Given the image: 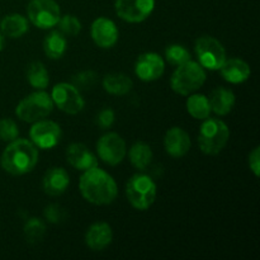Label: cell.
Listing matches in <instances>:
<instances>
[{"mask_svg": "<svg viewBox=\"0 0 260 260\" xmlns=\"http://www.w3.org/2000/svg\"><path fill=\"white\" fill-rule=\"evenodd\" d=\"M62 131L56 122L50 119H40L33 122L29 129V139L36 147L42 150H50L60 142Z\"/></svg>", "mask_w": 260, "mask_h": 260, "instance_id": "10", "label": "cell"}, {"mask_svg": "<svg viewBox=\"0 0 260 260\" xmlns=\"http://www.w3.org/2000/svg\"><path fill=\"white\" fill-rule=\"evenodd\" d=\"M0 28H2L3 35L7 37L19 38L28 32L29 24H28L27 18L15 13V14H9L3 18Z\"/></svg>", "mask_w": 260, "mask_h": 260, "instance_id": "21", "label": "cell"}, {"mask_svg": "<svg viewBox=\"0 0 260 260\" xmlns=\"http://www.w3.org/2000/svg\"><path fill=\"white\" fill-rule=\"evenodd\" d=\"M165 71V62L160 55L155 52H146L139 56L135 65V74L140 80L155 81L162 76Z\"/></svg>", "mask_w": 260, "mask_h": 260, "instance_id": "13", "label": "cell"}, {"mask_svg": "<svg viewBox=\"0 0 260 260\" xmlns=\"http://www.w3.org/2000/svg\"><path fill=\"white\" fill-rule=\"evenodd\" d=\"M114 8L124 22L141 23L151 15L155 0H114Z\"/></svg>", "mask_w": 260, "mask_h": 260, "instance_id": "12", "label": "cell"}, {"mask_svg": "<svg viewBox=\"0 0 260 260\" xmlns=\"http://www.w3.org/2000/svg\"><path fill=\"white\" fill-rule=\"evenodd\" d=\"M66 159L69 164L80 172L90 169V168L98 167L96 157L85 145L83 144H71L66 150Z\"/></svg>", "mask_w": 260, "mask_h": 260, "instance_id": "17", "label": "cell"}, {"mask_svg": "<svg viewBox=\"0 0 260 260\" xmlns=\"http://www.w3.org/2000/svg\"><path fill=\"white\" fill-rule=\"evenodd\" d=\"M114 118H116V116H114L113 109L104 108L99 112L98 117H96V122H98L101 128L106 129V128H109V127L113 124Z\"/></svg>", "mask_w": 260, "mask_h": 260, "instance_id": "33", "label": "cell"}, {"mask_svg": "<svg viewBox=\"0 0 260 260\" xmlns=\"http://www.w3.org/2000/svg\"><path fill=\"white\" fill-rule=\"evenodd\" d=\"M29 22L41 29H51L61 18L60 7L55 0H30L27 5Z\"/></svg>", "mask_w": 260, "mask_h": 260, "instance_id": "8", "label": "cell"}, {"mask_svg": "<svg viewBox=\"0 0 260 260\" xmlns=\"http://www.w3.org/2000/svg\"><path fill=\"white\" fill-rule=\"evenodd\" d=\"M90 35L98 47L111 48L118 41V28L113 20L101 17L91 23Z\"/></svg>", "mask_w": 260, "mask_h": 260, "instance_id": "14", "label": "cell"}, {"mask_svg": "<svg viewBox=\"0 0 260 260\" xmlns=\"http://www.w3.org/2000/svg\"><path fill=\"white\" fill-rule=\"evenodd\" d=\"M211 111L215 112L218 116H226L233 111L235 106V94L226 88H216L212 90L210 98Z\"/></svg>", "mask_w": 260, "mask_h": 260, "instance_id": "20", "label": "cell"}, {"mask_svg": "<svg viewBox=\"0 0 260 260\" xmlns=\"http://www.w3.org/2000/svg\"><path fill=\"white\" fill-rule=\"evenodd\" d=\"M221 75L228 83L241 84L250 78V66L241 58H226L220 68Z\"/></svg>", "mask_w": 260, "mask_h": 260, "instance_id": "19", "label": "cell"}, {"mask_svg": "<svg viewBox=\"0 0 260 260\" xmlns=\"http://www.w3.org/2000/svg\"><path fill=\"white\" fill-rule=\"evenodd\" d=\"M5 36L0 32V51L4 50V45H5Z\"/></svg>", "mask_w": 260, "mask_h": 260, "instance_id": "35", "label": "cell"}, {"mask_svg": "<svg viewBox=\"0 0 260 260\" xmlns=\"http://www.w3.org/2000/svg\"><path fill=\"white\" fill-rule=\"evenodd\" d=\"M164 147L170 156L183 157L190 149L189 135L180 127H173L165 134Z\"/></svg>", "mask_w": 260, "mask_h": 260, "instance_id": "15", "label": "cell"}, {"mask_svg": "<svg viewBox=\"0 0 260 260\" xmlns=\"http://www.w3.org/2000/svg\"><path fill=\"white\" fill-rule=\"evenodd\" d=\"M27 79L30 86L38 89V90H43L45 88H47L48 83H50L48 71L46 70L45 65L40 61L30 63L27 70Z\"/></svg>", "mask_w": 260, "mask_h": 260, "instance_id": "26", "label": "cell"}, {"mask_svg": "<svg viewBox=\"0 0 260 260\" xmlns=\"http://www.w3.org/2000/svg\"><path fill=\"white\" fill-rule=\"evenodd\" d=\"M57 24L60 27V32L65 36H76L81 30L80 20L71 14H66L61 17Z\"/></svg>", "mask_w": 260, "mask_h": 260, "instance_id": "29", "label": "cell"}, {"mask_svg": "<svg viewBox=\"0 0 260 260\" xmlns=\"http://www.w3.org/2000/svg\"><path fill=\"white\" fill-rule=\"evenodd\" d=\"M203 121L198 135L201 151L206 155L220 154L230 139L228 124L218 118H206Z\"/></svg>", "mask_w": 260, "mask_h": 260, "instance_id": "3", "label": "cell"}, {"mask_svg": "<svg viewBox=\"0 0 260 260\" xmlns=\"http://www.w3.org/2000/svg\"><path fill=\"white\" fill-rule=\"evenodd\" d=\"M96 80V75L93 71H83L73 78L74 85L78 89H89L94 85Z\"/></svg>", "mask_w": 260, "mask_h": 260, "instance_id": "32", "label": "cell"}, {"mask_svg": "<svg viewBox=\"0 0 260 260\" xmlns=\"http://www.w3.org/2000/svg\"><path fill=\"white\" fill-rule=\"evenodd\" d=\"M96 151L99 157L106 164L116 167L126 156V142L116 132H108L99 139L96 144Z\"/></svg>", "mask_w": 260, "mask_h": 260, "instance_id": "11", "label": "cell"}, {"mask_svg": "<svg viewBox=\"0 0 260 260\" xmlns=\"http://www.w3.org/2000/svg\"><path fill=\"white\" fill-rule=\"evenodd\" d=\"M165 58L173 66H179L190 60V53L184 46L170 45L165 50Z\"/></svg>", "mask_w": 260, "mask_h": 260, "instance_id": "27", "label": "cell"}, {"mask_svg": "<svg viewBox=\"0 0 260 260\" xmlns=\"http://www.w3.org/2000/svg\"><path fill=\"white\" fill-rule=\"evenodd\" d=\"M46 233V225L40 218L32 217L25 222L24 225V235L29 243H37L42 240L43 235Z\"/></svg>", "mask_w": 260, "mask_h": 260, "instance_id": "28", "label": "cell"}, {"mask_svg": "<svg viewBox=\"0 0 260 260\" xmlns=\"http://www.w3.org/2000/svg\"><path fill=\"white\" fill-rule=\"evenodd\" d=\"M70 184V177L62 168H51L43 175L42 188L46 194L51 197H57L66 192Z\"/></svg>", "mask_w": 260, "mask_h": 260, "instance_id": "16", "label": "cell"}, {"mask_svg": "<svg viewBox=\"0 0 260 260\" xmlns=\"http://www.w3.org/2000/svg\"><path fill=\"white\" fill-rule=\"evenodd\" d=\"M194 51L198 57V63L207 70H220L226 60V51L222 43L210 36L198 38L196 41Z\"/></svg>", "mask_w": 260, "mask_h": 260, "instance_id": "7", "label": "cell"}, {"mask_svg": "<svg viewBox=\"0 0 260 260\" xmlns=\"http://www.w3.org/2000/svg\"><path fill=\"white\" fill-rule=\"evenodd\" d=\"M45 218L51 223H60L66 218V212L61 206L50 205L45 208Z\"/></svg>", "mask_w": 260, "mask_h": 260, "instance_id": "31", "label": "cell"}, {"mask_svg": "<svg viewBox=\"0 0 260 260\" xmlns=\"http://www.w3.org/2000/svg\"><path fill=\"white\" fill-rule=\"evenodd\" d=\"M66 48H68V42H66L65 35H62L60 30L51 32L50 35L46 36L43 41V51L47 57L52 60H58L62 57L63 53L66 52Z\"/></svg>", "mask_w": 260, "mask_h": 260, "instance_id": "22", "label": "cell"}, {"mask_svg": "<svg viewBox=\"0 0 260 260\" xmlns=\"http://www.w3.org/2000/svg\"><path fill=\"white\" fill-rule=\"evenodd\" d=\"M53 109V102L51 95L46 91H35L19 102L15 108V114L22 121L33 123L46 118Z\"/></svg>", "mask_w": 260, "mask_h": 260, "instance_id": "6", "label": "cell"}, {"mask_svg": "<svg viewBox=\"0 0 260 260\" xmlns=\"http://www.w3.org/2000/svg\"><path fill=\"white\" fill-rule=\"evenodd\" d=\"M79 188L84 200L98 206L109 205L118 194V187L113 177L98 167L90 168L83 173Z\"/></svg>", "mask_w": 260, "mask_h": 260, "instance_id": "1", "label": "cell"}, {"mask_svg": "<svg viewBox=\"0 0 260 260\" xmlns=\"http://www.w3.org/2000/svg\"><path fill=\"white\" fill-rule=\"evenodd\" d=\"M129 160L136 169L145 170L152 160V150L145 142H136L129 149Z\"/></svg>", "mask_w": 260, "mask_h": 260, "instance_id": "24", "label": "cell"}, {"mask_svg": "<svg viewBox=\"0 0 260 260\" xmlns=\"http://www.w3.org/2000/svg\"><path fill=\"white\" fill-rule=\"evenodd\" d=\"M157 188L154 180L145 174H135L126 185V196L134 208L146 211L156 200Z\"/></svg>", "mask_w": 260, "mask_h": 260, "instance_id": "5", "label": "cell"}, {"mask_svg": "<svg viewBox=\"0 0 260 260\" xmlns=\"http://www.w3.org/2000/svg\"><path fill=\"white\" fill-rule=\"evenodd\" d=\"M206 78L205 69L196 61L189 60L177 66L170 79V86L177 94L189 95L205 84Z\"/></svg>", "mask_w": 260, "mask_h": 260, "instance_id": "4", "label": "cell"}, {"mask_svg": "<svg viewBox=\"0 0 260 260\" xmlns=\"http://www.w3.org/2000/svg\"><path fill=\"white\" fill-rule=\"evenodd\" d=\"M187 111L193 118L196 119H206L211 114L210 101L203 94H189V98L187 99Z\"/></svg>", "mask_w": 260, "mask_h": 260, "instance_id": "25", "label": "cell"}, {"mask_svg": "<svg viewBox=\"0 0 260 260\" xmlns=\"http://www.w3.org/2000/svg\"><path fill=\"white\" fill-rule=\"evenodd\" d=\"M249 167L250 170L254 173L255 177H259L260 174V149L255 147L249 155Z\"/></svg>", "mask_w": 260, "mask_h": 260, "instance_id": "34", "label": "cell"}, {"mask_svg": "<svg viewBox=\"0 0 260 260\" xmlns=\"http://www.w3.org/2000/svg\"><path fill=\"white\" fill-rule=\"evenodd\" d=\"M51 99L53 106L68 114H78L85 106L80 90L74 84L69 83L56 84L51 91Z\"/></svg>", "mask_w": 260, "mask_h": 260, "instance_id": "9", "label": "cell"}, {"mask_svg": "<svg viewBox=\"0 0 260 260\" xmlns=\"http://www.w3.org/2000/svg\"><path fill=\"white\" fill-rule=\"evenodd\" d=\"M132 85H134V83H132L131 79L121 73L108 74L103 79L104 90L108 91L109 94H113V95H124L131 90Z\"/></svg>", "mask_w": 260, "mask_h": 260, "instance_id": "23", "label": "cell"}, {"mask_svg": "<svg viewBox=\"0 0 260 260\" xmlns=\"http://www.w3.org/2000/svg\"><path fill=\"white\" fill-rule=\"evenodd\" d=\"M38 162V150L32 141L15 139L9 142L0 157L2 168L12 175H24L32 172Z\"/></svg>", "mask_w": 260, "mask_h": 260, "instance_id": "2", "label": "cell"}, {"mask_svg": "<svg viewBox=\"0 0 260 260\" xmlns=\"http://www.w3.org/2000/svg\"><path fill=\"white\" fill-rule=\"evenodd\" d=\"M19 129L17 123L10 118L0 119V140L5 142H10L18 139Z\"/></svg>", "mask_w": 260, "mask_h": 260, "instance_id": "30", "label": "cell"}, {"mask_svg": "<svg viewBox=\"0 0 260 260\" xmlns=\"http://www.w3.org/2000/svg\"><path fill=\"white\" fill-rule=\"evenodd\" d=\"M113 239V231L107 222H95L85 234V243L91 250L101 251L106 249Z\"/></svg>", "mask_w": 260, "mask_h": 260, "instance_id": "18", "label": "cell"}]
</instances>
